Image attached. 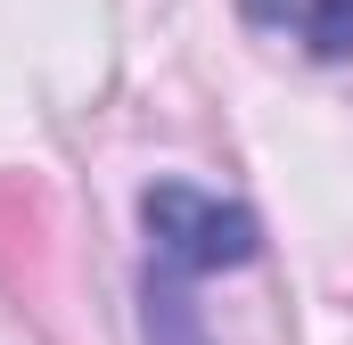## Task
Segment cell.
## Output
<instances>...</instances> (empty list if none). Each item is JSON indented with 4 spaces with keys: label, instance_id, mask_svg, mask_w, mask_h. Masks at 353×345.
<instances>
[{
    "label": "cell",
    "instance_id": "obj_1",
    "mask_svg": "<svg viewBox=\"0 0 353 345\" xmlns=\"http://www.w3.org/2000/svg\"><path fill=\"white\" fill-rule=\"evenodd\" d=\"M140 230H148V247H157V263H165L173 279L239 271V263H255V247H263V230H255L247 206L205 197V189H189V181H157V189L140 197Z\"/></svg>",
    "mask_w": 353,
    "mask_h": 345
},
{
    "label": "cell",
    "instance_id": "obj_2",
    "mask_svg": "<svg viewBox=\"0 0 353 345\" xmlns=\"http://www.w3.org/2000/svg\"><path fill=\"white\" fill-rule=\"evenodd\" d=\"M50 279V206L25 172H0V288L41 296Z\"/></svg>",
    "mask_w": 353,
    "mask_h": 345
},
{
    "label": "cell",
    "instance_id": "obj_3",
    "mask_svg": "<svg viewBox=\"0 0 353 345\" xmlns=\"http://www.w3.org/2000/svg\"><path fill=\"white\" fill-rule=\"evenodd\" d=\"M296 33L321 66H345L353 58V0H304L296 8Z\"/></svg>",
    "mask_w": 353,
    "mask_h": 345
}]
</instances>
